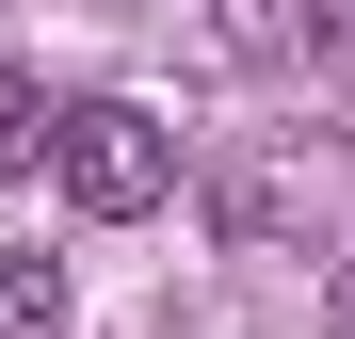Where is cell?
I'll list each match as a JSON object with an SVG mask.
<instances>
[{
	"instance_id": "obj_1",
	"label": "cell",
	"mask_w": 355,
	"mask_h": 339,
	"mask_svg": "<svg viewBox=\"0 0 355 339\" xmlns=\"http://www.w3.org/2000/svg\"><path fill=\"white\" fill-rule=\"evenodd\" d=\"M49 178H65L81 226H146L178 194V130L146 97H65V113H49Z\"/></svg>"
},
{
	"instance_id": "obj_2",
	"label": "cell",
	"mask_w": 355,
	"mask_h": 339,
	"mask_svg": "<svg viewBox=\"0 0 355 339\" xmlns=\"http://www.w3.org/2000/svg\"><path fill=\"white\" fill-rule=\"evenodd\" d=\"M81 291H65V259H0V339H65Z\"/></svg>"
},
{
	"instance_id": "obj_3",
	"label": "cell",
	"mask_w": 355,
	"mask_h": 339,
	"mask_svg": "<svg viewBox=\"0 0 355 339\" xmlns=\"http://www.w3.org/2000/svg\"><path fill=\"white\" fill-rule=\"evenodd\" d=\"M0 178H49V81L0 65Z\"/></svg>"
}]
</instances>
